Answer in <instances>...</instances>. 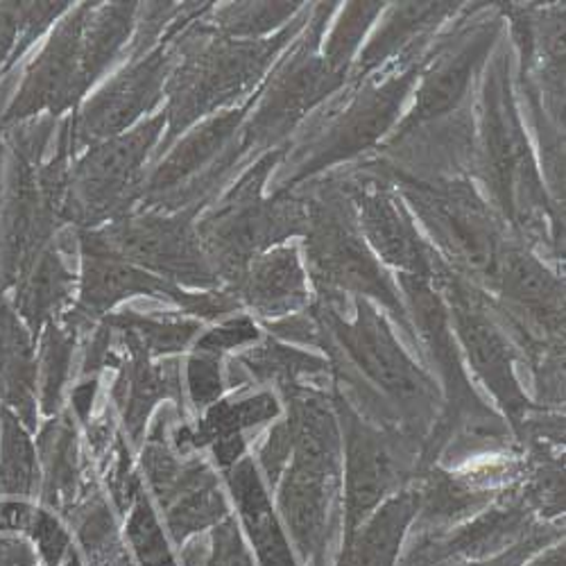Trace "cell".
Instances as JSON below:
<instances>
[{"instance_id": "cell-5", "label": "cell", "mask_w": 566, "mask_h": 566, "mask_svg": "<svg viewBox=\"0 0 566 566\" xmlns=\"http://www.w3.org/2000/svg\"><path fill=\"white\" fill-rule=\"evenodd\" d=\"M103 241V239H101ZM125 261H136L168 276L202 281L211 276L191 231L179 220H138L118 224L103 241Z\"/></svg>"}, {"instance_id": "cell-13", "label": "cell", "mask_w": 566, "mask_h": 566, "mask_svg": "<svg viewBox=\"0 0 566 566\" xmlns=\"http://www.w3.org/2000/svg\"><path fill=\"white\" fill-rule=\"evenodd\" d=\"M499 276L512 297L524 304H553L559 297V283L553 274L531 254L512 250L501 256Z\"/></svg>"}, {"instance_id": "cell-9", "label": "cell", "mask_w": 566, "mask_h": 566, "mask_svg": "<svg viewBox=\"0 0 566 566\" xmlns=\"http://www.w3.org/2000/svg\"><path fill=\"white\" fill-rule=\"evenodd\" d=\"M248 297L268 308L291 306L306 295V272L293 248H276L250 263Z\"/></svg>"}, {"instance_id": "cell-7", "label": "cell", "mask_w": 566, "mask_h": 566, "mask_svg": "<svg viewBox=\"0 0 566 566\" xmlns=\"http://www.w3.org/2000/svg\"><path fill=\"white\" fill-rule=\"evenodd\" d=\"M164 57H150L132 71L123 73L107 91L84 112L82 132L88 138H105L118 134L136 116L144 114L155 101L164 80Z\"/></svg>"}, {"instance_id": "cell-11", "label": "cell", "mask_w": 566, "mask_h": 566, "mask_svg": "<svg viewBox=\"0 0 566 566\" xmlns=\"http://www.w3.org/2000/svg\"><path fill=\"white\" fill-rule=\"evenodd\" d=\"M239 118H241L239 114H227L222 118L207 123L205 127H200L198 132L188 136L184 144H179V148L166 159V164H161V168L157 170L153 179L155 191L172 188L179 179L188 177L193 170L205 166L207 159H211V155L229 138Z\"/></svg>"}, {"instance_id": "cell-4", "label": "cell", "mask_w": 566, "mask_h": 566, "mask_svg": "<svg viewBox=\"0 0 566 566\" xmlns=\"http://www.w3.org/2000/svg\"><path fill=\"white\" fill-rule=\"evenodd\" d=\"M164 123L166 116L161 114L138 129L109 140L103 148H96L80 164L75 186L86 213H107L116 205L134 172L144 164Z\"/></svg>"}, {"instance_id": "cell-1", "label": "cell", "mask_w": 566, "mask_h": 566, "mask_svg": "<svg viewBox=\"0 0 566 566\" xmlns=\"http://www.w3.org/2000/svg\"><path fill=\"white\" fill-rule=\"evenodd\" d=\"M306 252L315 276L340 289L395 302L388 274L365 248L356 229L334 209L313 216Z\"/></svg>"}, {"instance_id": "cell-12", "label": "cell", "mask_w": 566, "mask_h": 566, "mask_svg": "<svg viewBox=\"0 0 566 566\" xmlns=\"http://www.w3.org/2000/svg\"><path fill=\"white\" fill-rule=\"evenodd\" d=\"M451 10V3H401L390 12V19L386 25L376 32L369 49L363 55V64L376 66L384 62L388 55H392L406 39H410L421 25L429 21L442 19Z\"/></svg>"}, {"instance_id": "cell-8", "label": "cell", "mask_w": 566, "mask_h": 566, "mask_svg": "<svg viewBox=\"0 0 566 566\" xmlns=\"http://www.w3.org/2000/svg\"><path fill=\"white\" fill-rule=\"evenodd\" d=\"M490 43L492 34L479 30L474 36H469L462 45H458L455 51L442 57L440 64L423 77L415 109L408 116L406 125L431 120L451 112L464 98L471 73H474L476 64H481V60L485 57Z\"/></svg>"}, {"instance_id": "cell-3", "label": "cell", "mask_w": 566, "mask_h": 566, "mask_svg": "<svg viewBox=\"0 0 566 566\" xmlns=\"http://www.w3.org/2000/svg\"><path fill=\"white\" fill-rule=\"evenodd\" d=\"M412 82H415V73H406L401 77L397 75L386 84L367 91L365 96H360L345 112V116L332 129V134H326L319 148L304 164V170L300 172V177L313 175L315 170L349 159L352 155L371 146L376 138L384 136L386 129L397 120Z\"/></svg>"}, {"instance_id": "cell-14", "label": "cell", "mask_w": 566, "mask_h": 566, "mask_svg": "<svg viewBox=\"0 0 566 566\" xmlns=\"http://www.w3.org/2000/svg\"><path fill=\"white\" fill-rule=\"evenodd\" d=\"M381 12V3H352L338 28L334 30L332 39H328V45H326V66L332 71H340L343 64L347 62V57L354 53V49L358 45L360 36L365 34L369 21Z\"/></svg>"}, {"instance_id": "cell-10", "label": "cell", "mask_w": 566, "mask_h": 566, "mask_svg": "<svg viewBox=\"0 0 566 566\" xmlns=\"http://www.w3.org/2000/svg\"><path fill=\"white\" fill-rule=\"evenodd\" d=\"M334 77L336 71L322 66L317 60H304L295 64L270 93L259 116V125L270 132L276 125L293 123V118L302 116V112L311 107V103L317 101L324 91L332 88Z\"/></svg>"}, {"instance_id": "cell-2", "label": "cell", "mask_w": 566, "mask_h": 566, "mask_svg": "<svg viewBox=\"0 0 566 566\" xmlns=\"http://www.w3.org/2000/svg\"><path fill=\"white\" fill-rule=\"evenodd\" d=\"M412 205L453 256L476 270H494L499 259L494 224L469 188L451 186L444 191L421 188L412 196Z\"/></svg>"}, {"instance_id": "cell-6", "label": "cell", "mask_w": 566, "mask_h": 566, "mask_svg": "<svg viewBox=\"0 0 566 566\" xmlns=\"http://www.w3.org/2000/svg\"><path fill=\"white\" fill-rule=\"evenodd\" d=\"M358 216L365 239L386 263L403 270V274H429V256L417 229L390 196L379 191L363 193L358 198Z\"/></svg>"}]
</instances>
